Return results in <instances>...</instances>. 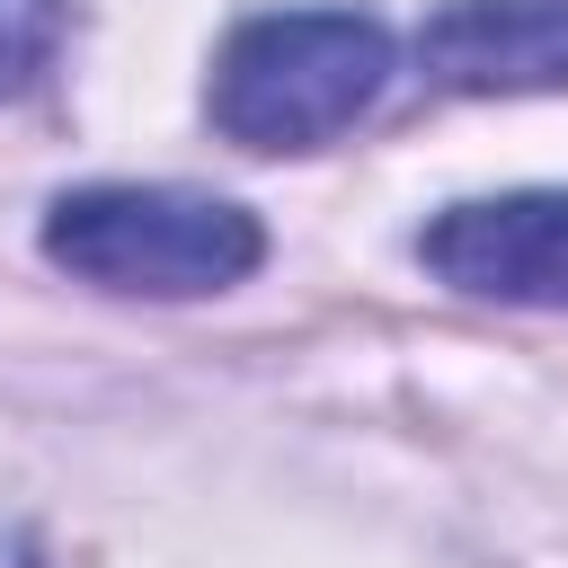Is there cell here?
I'll return each instance as SVG.
<instances>
[{
  "instance_id": "1",
  "label": "cell",
  "mask_w": 568,
  "mask_h": 568,
  "mask_svg": "<svg viewBox=\"0 0 568 568\" xmlns=\"http://www.w3.org/2000/svg\"><path fill=\"white\" fill-rule=\"evenodd\" d=\"M390 80V36L355 9H275L231 27L213 62V124L248 151L337 142Z\"/></svg>"
},
{
  "instance_id": "2",
  "label": "cell",
  "mask_w": 568,
  "mask_h": 568,
  "mask_svg": "<svg viewBox=\"0 0 568 568\" xmlns=\"http://www.w3.org/2000/svg\"><path fill=\"white\" fill-rule=\"evenodd\" d=\"M44 257L98 293L133 302H195L240 284L266 257V231L195 186H80L44 213Z\"/></svg>"
},
{
  "instance_id": "3",
  "label": "cell",
  "mask_w": 568,
  "mask_h": 568,
  "mask_svg": "<svg viewBox=\"0 0 568 568\" xmlns=\"http://www.w3.org/2000/svg\"><path fill=\"white\" fill-rule=\"evenodd\" d=\"M417 248L453 293L515 302V311H568V186L453 204Z\"/></svg>"
},
{
  "instance_id": "4",
  "label": "cell",
  "mask_w": 568,
  "mask_h": 568,
  "mask_svg": "<svg viewBox=\"0 0 568 568\" xmlns=\"http://www.w3.org/2000/svg\"><path fill=\"white\" fill-rule=\"evenodd\" d=\"M417 62L453 98L568 89V0H444L417 27Z\"/></svg>"
},
{
  "instance_id": "5",
  "label": "cell",
  "mask_w": 568,
  "mask_h": 568,
  "mask_svg": "<svg viewBox=\"0 0 568 568\" xmlns=\"http://www.w3.org/2000/svg\"><path fill=\"white\" fill-rule=\"evenodd\" d=\"M62 44V0H0V98H18Z\"/></svg>"
},
{
  "instance_id": "6",
  "label": "cell",
  "mask_w": 568,
  "mask_h": 568,
  "mask_svg": "<svg viewBox=\"0 0 568 568\" xmlns=\"http://www.w3.org/2000/svg\"><path fill=\"white\" fill-rule=\"evenodd\" d=\"M0 568H36V541L27 532H0Z\"/></svg>"
}]
</instances>
